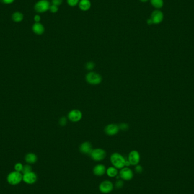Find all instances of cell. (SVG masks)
<instances>
[{"label": "cell", "instance_id": "6da1fadb", "mask_svg": "<svg viewBox=\"0 0 194 194\" xmlns=\"http://www.w3.org/2000/svg\"><path fill=\"white\" fill-rule=\"evenodd\" d=\"M125 159L119 153H113L110 157V161L113 166L116 169H122L125 167Z\"/></svg>", "mask_w": 194, "mask_h": 194}, {"label": "cell", "instance_id": "7a4b0ae2", "mask_svg": "<svg viewBox=\"0 0 194 194\" xmlns=\"http://www.w3.org/2000/svg\"><path fill=\"white\" fill-rule=\"evenodd\" d=\"M86 81L90 85H97L101 84L102 78L100 74L94 72H90L86 74Z\"/></svg>", "mask_w": 194, "mask_h": 194}, {"label": "cell", "instance_id": "3957f363", "mask_svg": "<svg viewBox=\"0 0 194 194\" xmlns=\"http://www.w3.org/2000/svg\"><path fill=\"white\" fill-rule=\"evenodd\" d=\"M23 180V175L21 172H13L7 175L8 183L12 185H16L19 184Z\"/></svg>", "mask_w": 194, "mask_h": 194}, {"label": "cell", "instance_id": "277c9868", "mask_svg": "<svg viewBox=\"0 0 194 194\" xmlns=\"http://www.w3.org/2000/svg\"><path fill=\"white\" fill-rule=\"evenodd\" d=\"M90 157L95 161H101L103 160L106 157V151L101 148H97L93 149L91 152Z\"/></svg>", "mask_w": 194, "mask_h": 194}, {"label": "cell", "instance_id": "5b68a950", "mask_svg": "<svg viewBox=\"0 0 194 194\" xmlns=\"http://www.w3.org/2000/svg\"><path fill=\"white\" fill-rule=\"evenodd\" d=\"M100 191L103 194H108L111 193L114 189V185L110 180H104L101 182L99 186Z\"/></svg>", "mask_w": 194, "mask_h": 194}, {"label": "cell", "instance_id": "8992f818", "mask_svg": "<svg viewBox=\"0 0 194 194\" xmlns=\"http://www.w3.org/2000/svg\"><path fill=\"white\" fill-rule=\"evenodd\" d=\"M50 4L47 0H40L35 6V9L38 13H43L50 9Z\"/></svg>", "mask_w": 194, "mask_h": 194}, {"label": "cell", "instance_id": "52a82bcc", "mask_svg": "<svg viewBox=\"0 0 194 194\" xmlns=\"http://www.w3.org/2000/svg\"><path fill=\"white\" fill-rule=\"evenodd\" d=\"M119 177L124 180H130L133 177V172L128 167H124L119 172Z\"/></svg>", "mask_w": 194, "mask_h": 194}, {"label": "cell", "instance_id": "ba28073f", "mask_svg": "<svg viewBox=\"0 0 194 194\" xmlns=\"http://www.w3.org/2000/svg\"><path fill=\"white\" fill-rule=\"evenodd\" d=\"M68 119L73 122H77L82 118V114L79 110L74 109L71 111L68 115Z\"/></svg>", "mask_w": 194, "mask_h": 194}, {"label": "cell", "instance_id": "9c48e42d", "mask_svg": "<svg viewBox=\"0 0 194 194\" xmlns=\"http://www.w3.org/2000/svg\"><path fill=\"white\" fill-rule=\"evenodd\" d=\"M128 159L131 165L136 166L138 165L140 160V156L139 153L137 151H131L129 153Z\"/></svg>", "mask_w": 194, "mask_h": 194}, {"label": "cell", "instance_id": "30bf717a", "mask_svg": "<svg viewBox=\"0 0 194 194\" xmlns=\"http://www.w3.org/2000/svg\"><path fill=\"white\" fill-rule=\"evenodd\" d=\"M119 129V127L118 125L115 124H110L105 127V132L109 136H114L118 133Z\"/></svg>", "mask_w": 194, "mask_h": 194}, {"label": "cell", "instance_id": "8fae6325", "mask_svg": "<svg viewBox=\"0 0 194 194\" xmlns=\"http://www.w3.org/2000/svg\"><path fill=\"white\" fill-rule=\"evenodd\" d=\"M151 19L154 24H159L163 21L164 14L160 10H154L151 14Z\"/></svg>", "mask_w": 194, "mask_h": 194}, {"label": "cell", "instance_id": "7c38bea8", "mask_svg": "<svg viewBox=\"0 0 194 194\" xmlns=\"http://www.w3.org/2000/svg\"><path fill=\"white\" fill-rule=\"evenodd\" d=\"M37 176L35 172H31L23 174V180L27 184H33L36 182Z\"/></svg>", "mask_w": 194, "mask_h": 194}, {"label": "cell", "instance_id": "4fadbf2b", "mask_svg": "<svg viewBox=\"0 0 194 194\" xmlns=\"http://www.w3.org/2000/svg\"><path fill=\"white\" fill-rule=\"evenodd\" d=\"M79 151L84 154H90L93 151L92 145L89 142H84L81 144L79 146Z\"/></svg>", "mask_w": 194, "mask_h": 194}, {"label": "cell", "instance_id": "5bb4252c", "mask_svg": "<svg viewBox=\"0 0 194 194\" xmlns=\"http://www.w3.org/2000/svg\"><path fill=\"white\" fill-rule=\"evenodd\" d=\"M106 170L105 166L102 164H98L94 167V174L98 177L102 176L106 172Z\"/></svg>", "mask_w": 194, "mask_h": 194}, {"label": "cell", "instance_id": "9a60e30c", "mask_svg": "<svg viewBox=\"0 0 194 194\" xmlns=\"http://www.w3.org/2000/svg\"><path fill=\"white\" fill-rule=\"evenodd\" d=\"M32 30L37 35H42L44 32V27L39 22H36L32 26Z\"/></svg>", "mask_w": 194, "mask_h": 194}, {"label": "cell", "instance_id": "2e32d148", "mask_svg": "<svg viewBox=\"0 0 194 194\" xmlns=\"http://www.w3.org/2000/svg\"><path fill=\"white\" fill-rule=\"evenodd\" d=\"M38 160L36 154L32 153H30L25 156V161L29 164H35Z\"/></svg>", "mask_w": 194, "mask_h": 194}, {"label": "cell", "instance_id": "e0dca14e", "mask_svg": "<svg viewBox=\"0 0 194 194\" xmlns=\"http://www.w3.org/2000/svg\"><path fill=\"white\" fill-rule=\"evenodd\" d=\"M79 7L82 10H88L91 7V3L89 0H81L79 2Z\"/></svg>", "mask_w": 194, "mask_h": 194}, {"label": "cell", "instance_id": "ac0fdd59", "mask_svg": "<svg viewBox=\"0 0 194 194\" xmlns=\"http://www.w3.org/2000/svg\"><path fill=\"white\" fill-rule=\"evenodd\" d=\"M108 176L110 178H114L117 176L118 174V169H116L114 166L109 167L106 170V172Z\"/></svg>", "mask_w": 194, "mask_h": 194}, {"label": "cell", "instance_id": "d6986e66", "mask_svg": "<svg viewBox=\"0 0 194 194\" xmlns=\"http://www.w3.org/2000/svg\"><path fill=\"white\" fill-rule=\"evenodd\" d=\"M151 5L157 9H160L164 5L163 0H151Z\"/></svg>", "mask_w": 194, "mask_h": 194}, {"label": "cell", "instance_id": "ffe728a7", "mask_svg": "<svg viewBox=\"0 0 194 194\" xmlns=\"http://www.w3.org/2000/svg\"><path fill=\"white\" fill-rule=\"evenodd\" d=\"M13 19L16 22L22 21L23 19V15L20 12H15L12 15Z\"/></svg>", "mask_w": 194, "mask_h": 194}, {"label": "cell", "instance_id": "44dd1931", "mask_svg": "<svg viewBox=\"0 0 194 194\" xmlns=\"http://www.w3.org/2000/svg\"><path fill=\"white\" fill-rule=\"evenodd\" d=\"M32 172V168L31 166L29 165H26L23 166V168L22 170V173L23 174L29 173V172Z\"/></svg>", "mask_w": 194, "mask_h": 194}, {"label": "cell", "instance_id": "7402d4cb", "mask_svg": "<svg viewBox=\"0 0 194 194\" xmlns=\"http://www.w3.org/2000/svg\"><path fill=\"white\" fill-rule=\"evenodd\" d=\"M95 65L93 62L89 61L86 63L85 65V68H86V69L88 71H92L95 68Z\"/></svg>", "mask_w": 194, "mask_h": 194}, {"label": "cell", "instance_id": "603a6c76", "mask_svg": "<svg viewBox=\"0 0 194 194\" xmlns=\"http://www.w3.org/2000/svg\"><path fill=\"white\" fill-rule=\"evenodd\" d=\"M23 168V166L21 163H17V164H16L14 166V169L15 171L16 172H22Z\"/></svg>", "mask_w": 194, "mask_h": 194}, {"label": "cell", "instance_id": "cb8c5ba5", "mask_svg": "<svg viewBox=\"0 0 194 194\" xmlns=\"http://www.w3.org/2000/svg\"><path fill=\"white\" fill-rule=\"evenodd\" d=\"M124 185V182L122 180H118L115 183V187L118 189H120L123 187Z\"/></svg>", "mask_w": 194, "mask_h": 194}, {"label": "cell", "instance_id": "d4e9b609", "mask_svg": "<svg viewBox=\"0 0 194 194\" xmlns=\"http://www.w3.org/2000/svg\"><path fill=\"white\" fill-rule=\"evenodd\" d=\"M68 4L71 6H74L78 4L79 0H67Z\"/></svg>", "mask_w": 194, "mask_h": 194}, {"label": "cell", "instance_id": "484cf974", "mask_svg": "<svg viewBox=\"0 0 194 194\" xmlns=\"http://www.w3.org/2000/svg\"><path fill=\"white\" fill-rule=\"evenodd\" d=\"M119 129H121L122 131H126L128 129L129 125L127 123H122L119 125Z\"/></svg>", "mask_w": 194, "mask_h": 194}, {"label": "cell", "instance_id": "4316f807", "mask_svg": "<svg viewBox=\"0 0 194 194\" xmlns=\"http://www.w3.org/2000/svg\"><path fill=\"white\" fill-rule=\"evenodd\" d=\"M66 123H67V120L66 118L64 116L61 118L59 120V124L61 126H65L66 124Z\"/></svg>", "mask_w": 194, "mask_h": 194}, {"label": "cell", "instance_id": "83f0119b", "mask_svg": "<svg viewBox=\"0 0 194 194\" xmlns=\"http://www.w3.org/2000/svg\"><path fill=\"white\" fill-rule=\"evenodd\" d=\"M143 167L141 165H137L136 166V167H135V172H137V173H138V174H140L141 172H143Z\"/></svg>", "mask_w": 194, "mask_h": 194}, {"label": "cell", "instance_id": "f1b7e54d", "mask_svg": "<svg viewBox=\"0 0 194 194\" xmlns=\"http://www.w3.org/2000/svg\"><path fill=\"white\" fill-rule=\"evenodd\" d=\"M50 10L51 12H52L53 13H56L58 11V6H56V5H52L50 6Z\"/></svg>", "mask_w": 194, "mask_h": 194}, {"label": "cell", "instance_id": "f546056e", "mask_svg": "<svg viewBox=\"0 0 194 194\" xmlns=\"http://www.w3.org/2000/svg\"><path fill=\"white\" fill-rule=\"evenodd\" d=\"M63 2V0H52L53 5L56 6H59Z\"/></svg>", "mask_w": 194, "mask_h": 194}, {"label": "cell", "instance_id": "4dcf8cb0", "mask_svg": "<svg viewBox=\"0 0 194 194\" xmlns=\"http://www.w3.org/2000/svg\"><path fill=\"white\" fill-rule=\"evenodd\" d=\"M34 20H35V21L36 22V23L39 22L40 21V17L39 15H36L34 17Z\"/></svg>", "mask_w": 194, "mask_h": 194}, {"label": "cell", "instance_id": "1f68e13d", "mask_svg": "<svg viewBox=\"0 0 194 194\" xmlns=\"http://www.w3.org/2000/svg\"><path fill=\"white\" fill-rule=\"evenodd\" d=\"M3 2L5 4H11L12 3L14 0H2Z\"/></svg>", "mask_w": 194, "mask_h": 194}, {"label": "cell", "instance_id": "d6a6232c", "mask_svg": "<svg viewBox=\"0 0 194 194\" xmlns=\"http://www.w3.org/2000/svg\"><path fill=\"white\" fill-rule=\"evenodd\" d=\"M147 23H148V25H151V24H153V21H152V20H151V18L149 19L147 21Z\"/></svg>", "mask_w": 194, "mask_h": 194}, {"label": "cell", "instance_id": "836d02e7", "mask_svg": "<svg viewBox=\"0 0 194 194\" xmlns=\"http://www.w3.org/2000/svg\"><path fill=\"white\" fill-rule=\"evenodd\" d=\"M141 1H142V2H146L147 1H148V0H140Z\"/></svg>", "mask_w": 194, "mask_h": 194}]
</instances>
